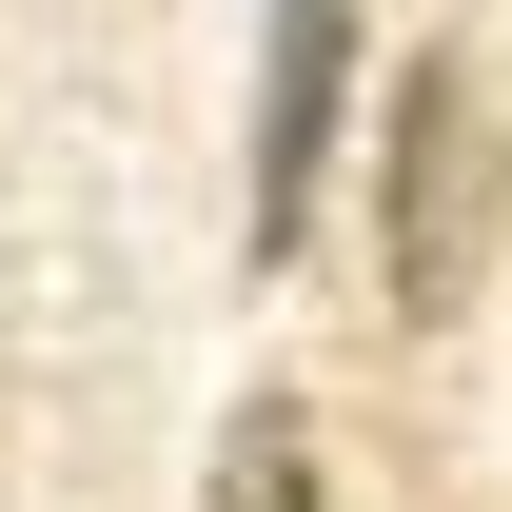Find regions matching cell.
<instances>
[{
    "mask_svg": "<svg viewBox=\"0 0 512 512\" xmlns=\"http://www.w3.org/2000/svg\"><path fill=\"white\" fill-rule=\"evenodd\" d=\"M493 178H512V138H493V99H473V60H414L394 79V138H375V276H394V316H453V296H473Z\"/></svg>",
    "mask_w": 512,
    "mask_h": 512,
    "instance_id": "obj_1",
    "label": "cell"
},
{
    "mask_svg": "<svg viewBox=\"0 0 512 512\" xmlns=\"http://www.w3.org/2000/svg\"><path fill=\"white\" fill-rule=\"evenodd\" d=\"M197 512H316V414L296 394H237V434H217V493Z\"/></svg>",
    "mask_w": 512,
    "mask_h": 512,
    "instance_id": "obj_3",
    "label": "cell"
},
{
    "mask_svg": "<svg viewBox=\"0 0 512 512\" xmlns=\"http://www.w3.org/2000/svg\"><path fill=\"white\" fill-rule=\"evenodd\" d=\"M335 119H355V0H276V40H256V256L316 237V178H335Z\"/></svg>",
    "mask_w": 512,
    "mask_h": 512,
    "instance_id": "obj_2",
    "label": "cell"
}]
</instances>
